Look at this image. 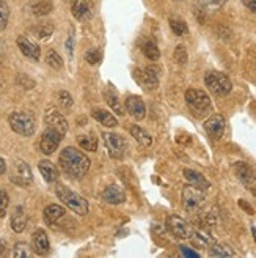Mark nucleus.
Masks as SVG:
<instances>
[{"mask_svg": "<svg viewBox=\"0 0 256 258\" xmlns=\"http://www.w3.org/2000/svg\"><path fill=\"white\" fill-rule=\"evenodd\" d=\"M60 167L68 176L79 179L88 172L90 159L80 150L68 147L60 153Z\"/></svg>", "mask_w": 256, "mask_h": 258, "instance_id": "1", "label": "nucleus"}, {"mask_svg": "<svg viewBox=\"0 0 256 258\" xmlns=\"http://www.w3.org/2000/svg\"><path fill=\"white\" fill-rule=\"evenodd\" d=\"M186 102L197 117H203L211 107V98L206 92L198 88H189L186 92Z\"/></svg>", "mask_w": 256, "mask_h": 258, "instance_id": "2", "label": "nucleus"}, {"mask_svg": "<svg viewBox=\"0 0 256 258\" xmlns=\"http://www.w3.org/2000/svg\"><path fill=\"white\" fill-rule=\"evenodd\" d=\"M206 203V196H204V190L195 186H186L183 189V206L184 210L190 214L201 211V208Z\"/></svg>", "mask_w": 256, "mask_h": 258, "instance_id": "3", "label": "nucleus"}, {"mask_svg": "<svg viewBox=\"0 0 256 258\" xmlns=\"http://www.w3.org/2000/svg\"><path fill=\"white\" fill-rule=\"evenodd\" d=\"M204 84H206L208 88L217 96H226L233 88V84L229 81V77L220 71L206 73V76H204Z\"/></svg>", "mask_w": 256, "mask_h": 258, "instance_id": "4", "label": "nucleus"}, {"mask_svg": "<svg viewBox=\"0 0 256 258\" xmlns=\"http://www.w3.org/2000/svg\"><path fill=\"white\" fill-rule=\"evenodd\" d=\"M57 196L74 213H77V214H87L88 213V202L83 197H80L79 194L66 189L65 186H57Z\"/></svg>", "mask_w": 256, "mask_h": 258, "instance_id": "5", "label": "nucleus"}, {"mask_svg": "<svg viewBox=\"0 0 256 258\" xmlns=\"http://www.w3.org/2000/svg\"><path fill=\"white\" fill-rule=\"evenodd\" d=\"M8 123L13 131L21 136H32L35 133V118L30 113H24V112L11 113Z\"/></svg>", "mask_w": 256, "mask_h": 258, "instance_id": "6", "label": "nucleus"}, {"mask_svg": "<svg viewBox=\"0 0 256 258\" xmlns=\"http://www.w3.org/2000/svg\"><path fill=\"white\" fill-rule=\"evenodd\" d=\"M10 181L15 183L16 186L21 187H27L32 184L33 181V176H32V170L30 167L25 164L21 159H16L11 165V170H10Z\"/></svg>", "mask_w": 256, "mask_h": 258, "instance_id": "7", "label": "nucleus"}, {"mask_svg": "<svg viewBox=\"0 0 256 258\" xmlns=\"http://www.w3.org/2000/svg\"><path fill=\"white\" fill-rule=\"evenodd\" d=\"M102 139H104V145H106V148L109 151V156L112 159H121L124 154H126L127 142L120 134L104 133V134H102Z\"/></svg>", "mask_w": 256, "mask_h": 258, "instance_id": "8", "label": "nucleus"}, {"mask_svg": "<svg viewBox=\"0 0 256 258\" xmlns=\"http://www.w3.org/2000/svg\"><path fill=\"white\" fill-rule=\"evenodd\" d=\"M167 227L170 230V233L178 239H190L192 233H194V228H192V225L187 221H184L183 217L175 216V214L168 216Z\"/></svg>", "mask_w": 256, "mask_h": 258, "instance_id": "9", "label": "nucleus"}, {"mask_svg": "<svg viewBox=\"0 0 256 258\" xmlns=\"http://www.w3.org/2000/svg\"><path fill=\"white\" fill-rule=\"evenodd\" d=\"M134 77L135 81L148 88V90H154L159 87V74L156 68H146V70H135L134 71Z\"/></svg>", "mask_w": 256, "mask_h": 258, "instance_id": "10", "label": "nucleus"}, {"mask_svg": "<svg viewBox=\"0 0 256 258\" xmlns=\"http://www.w3.org/2000/svg\"><path fill=\"white\" fill-rule=\"evenodd\" d=\"M63 137H65V136H61L60 133L54 131V129L47 127L46 131L43 133L41 140H40V148H41V151L44 154H52L58 148V145H60V142H61Z\"/></svg>", "mask_w": 256, "mask_h": 258, "instance_id": "11", "label": "nucleus"}, {"mask_svg": "<svg viewBox=\"0 0 256 258\" xmlns=\"http://www.w3.org/2000/svg\"><path fill=\"white\" fill-rule=\"evenodd\" d=\"M44 121H46L47 127L54 129V131L60 133L61 136H65V134L68 133V123H66L65 117H63V115H61L60 112H57V110L52 109V107L46 110Z\"/></svg>", "mask_w": 256, "mask_h": 258, "instance_id": "12", "label": "nucleus"}, {"mask_svg": "<svg viewBox=\"0 0 256 258\" xmlns=\"http://www.w3.org/2000/svg\"><path fill=\"white\" fill-rule=\"evenodd\" d=\"M225 127H226V123H225V118L223 115H212V117L204 123V131L208 133V136L214 140H219L222 139V136L225 134Z\"/></svg>", "mask_w": 256, "mask_h": 258, "instance_id": "13", "label": "nucleus"}, {"mask_svg": "<svg viewBox=\"0 0 256 258\" xmlns=\"http://www.w3.org/2000/svg\"><path fill=\"white\" fill-rule=\"evenodd\" d=\"M72 15L79 21H87L93 15L92 0H72Z\"/></svg>", "mask_w": 256, "mask_h": 258, "instance_id": "14", "label": "nucleus"}, {"mask_svg": "<svg viewBox=\"0 0 256 258\" xmlns=\"http://www.w3.org/2000/svg\"><path fill=\"white\" fill-rule=\"evenodd\" d=\"M32 247L36 255H46L50 250V242L44 230H36L32 238Z\"/></svg>", "mask_w": 256, "mask_h": 258, "instance_id": "15", "label": "nucleus"}, {"mask_svg": "<svg viewBox=\"0 0 256 258\" xmlns=\"http://www.w3.org/2000/svg\"><path fill=\"white\" fill-rule=\"evenodd\" d=\"M126 110L137 120H143L146 115V107L138 96H129L126 99Z\"/></svg>", "mask_w": 256, "mask_h": 258, "instance_id": "16", "label": "nucleus"}, {"mask_svg": "<svg viewBox=\"0 0 256 258\" xmlns=\"http://www.w3.org/2000/svg\"><path fill=\"white\" fill-rule=\"evenodd\" d=\"M65 214H66V211H65L63 206H60V205H49L47 208L44 210V221L50 227H57L58 221L65 217Z\"/></svg>", "mask_w": 256, "mask_h": 258, "instance_id": "17", "label": "nucleus"}, {"mask_svg": "<svg viewBox=\"0 0 256 258\" xmlns=\"http://www.w3.org/2000/svg\"><path fill=\"white\" fill-rule=\"evenodd\" d=\"M18 46L21 49V52L25 55V57H29V58H33V60H38L41 55L40 52V47H38L35 43H32L30 40H27L25 36H19L18 38Z\"/></svg>", "mask_w": 256, "mask_h": 258, "instance_id": "18", "label": "nucleus"}, {"mask_svg": "<svg viewBox=\"0 0 256 258\" xmlns=\"http://www.w3.org/2000/svg\"><path fill=\"white\" fill-rule=\"evenodd\" d=\"M25 227H27V214H25L22 206H16L11 213V228L16 233H21L25 230Z\"/></svg>", "mask_w": 256, "mask_h": 258, "instance_id": "19", "label": "nucleus"}, {"mask_svg": "<svg viewBox=\"0 0 256 258\" xmlns=\"http://www.w3.org/2000/svg\"><path fill=\"white\" fill-rule=\"evenodd\" d=\"M102 199H104L107 203H112V205H120L126 200V196L124 192L115 184H110L107 186L104 190H102Z\"/></svg>", "mask_w": 256, "mask_h": 258, "instance_id": "20", "label": "nucleus"}, {"mask_svg": "<svg viewBox=\"0 0 256 258\" xmlns=\"http://www.w3.org/2000/svg\"><path fill=\"white\" fill-rule=\"evenodd\" d=\"M38 169H40L43 178L47 183H55L58 179V169L50 161H41L40 165H38Z\"/></svg>", "mask_w": 256, "mask_h": 258, "instance_id": "21", "label": "nucleus"}, {"mask_svg": "<svg viewBox=\"0 0 256 258\" xmlns=\"http://www.w3.org/2000/svg\"><path fill=\"white\" fill-rule=\"evenodd\" d=\"M183 173H184V178L187 179V181H189L192 186L200 187V189H203V190L209 189L211 184L206 181V178H204L201 173H198V172H195V170H189V169H186Z\"/></svg>", "mask_w": 256, "mask_h": 258, "instance_id": "22", "label": "nucleus"}, {"mask_svg": "<svg viewBox=\"0 0 256 258\" xmlns=\"http://www.w3.org/2000/svg\"><path fill=\"white\" fill-rule=\"evenodd\" d=\"M92 117L101 123L102 126H106V127H115L117 126V118L113 117V115L107 110H102V109H96L92 112Z\"/></svg>", "mask_w": 256, "mask_h": 258, "instance_id": "23", "label": "nucleus"}, {"mask_svg": "<svg viewBox=\"0 0 256 258\" xmlns=\"http://www.w3.org/2000/svg\"><path fill=\"white\" fill-rule=\"evenodd\" d=\"M104 99H106V102L109 104V107L112 110H115V113H118V115H123L124 113L123 106H121V102L118 99V95L115 93L112 88H106L104 90Z\"/></svg>", "mask_w": 256, "mask_h": 258, "instance_id": "24", "label": "nucleus"}, {"mask_svg": "<svg viewBox=\"0 0 256 258\" xmlns=\"http://www.w3.org/2000/svg\"><path fill=\"white\" fill-rule=\"evenodd\" d=\"M142 52L143 55L148 58V60H152V61H156L160 58V50L159 47L156 46L154 41H151V40H146L142 43Z\"/></svg>", "mask_w": 256, "mask_h": 258, "instance_id": "25", "label": "nucleus"}, {"mask_svg": "<svg viewBox=\"0 0 256 258\" xmlns=\"http://www.w3.org/2000/svg\"><path fill=\"white\" fill-rule=\"evenodd\" d=\"M54 10V5L50 0H38V2L32 4V11L36 16H46Z\"/></svg>", "mask_w": 256, "mask_h": 258, "instance_id": "26", "label": "nucleus"}, {"mask_svg": "<svg viewBox=\"0 0 256 258\" xmlns=\"http://www.w3.org/2000/svg\"><path fill=\"white\" fill-rule=\"evenodd\" d=\"M234 172H236V176L242 181V184H245L250 179V176L253 175V169L245 162H237L234 165Z\"/></svg>", "mask_w": 256, "mask_h": 258, "instance_id": "27", "label": "nucleus"}, {"mask_svg": "<svg viewBox=\"0 0 256 258\" xmlns=\"http://www.w3.org/2000/svg\"><path fill=\"white\" fill-rule=\"evenodd\" d=\"M192 239H194V242L200 247H208L209 249L214 244L212 236L209 233H206V231H203V230L201 231H194V233H192Z\"/></svg>", "mask_w": 256, "mask_h": 258, "instance_id": "28", "label": "nucleus"}, {"mask_svg": "<svg viewBox=\"0 0 256 258\" xmlns=\"http://www.w3.org/2000/svg\"><path fill=\"white\" fill-rule=\"evenodd\" d=\"M209 255L211 256H236V252L226 246V244H212L209 247Z\"/></svg>", "mask_w": 256, "mask_h": 258, "instance_id": "29", "label": "nucleus"}, {"mask_svg": "<svg viewBox=\"0 0 256 258\" xmlns=\"http://www.w3.org/2000/svg\"><path fill=\"white\" fill-rule=\"evenodd\" d=\"M131 134L142 144L143 147H149L151 144H152V139H151V136L145 131V129H142V127H138V126H132L131 127Z\"/></svg>", "mask_w": 256, "mask_h": 258, "instance_id": "30", "label": "nucleus"}, {"mask_svg": "<svg viewBox=\"0 0 256 258\" xmlns=\"http://www.w3.org/2000/svg\"><path fill=\"white\" fill-rule=\"evenodd\" d=\"M77 142H79V145L87 151H96V148H98V140L93 136H87V134L79 136Z\"/></svg>", "mask_w": 256, "mask_h": 258, "instance_id": "31", "label": "nucleus"}, {"mask_svg": "<svg viewBox=\"0 0 256 258\" xmlns=\"http://www.w3.org/2000/svg\"><path fill=\"white\" fill-rule=\"evenodd\" d=\"M170 27L173 30V33L176 36H183L189 32L187 29V24L183 21V19H179V18H170Z\"/></svg>", "mask_w": 256, "mask_h": 258, "instance_id": "32", "label": "nucleus"}, {"mask_svg": "<svg viewBox=\"0 0 256 258\" xmlns=\"http://www.w3.org/2000/svg\"><path fill=\"white\" fill-rule=\"evenodd\" d=\"M226 0H198V5L201 7L203 11H211V10H217L225 5Z\"/></svg>", "mask_w": 256, "mask_h": 258, "instance_id": "33", "label": "nucleus"}, {"mask_svg": "<svg viewBox=\"0 0 256 258\" xmlns=\"http://www.w3.org/2000/svg\"><path fill=\"white\" fill-rule=\"evenodd\" d=\"M46 61H47L54 70H61V68H63V60H61V57L55 52V50H49L47 55H46Z\"/></svg>", "mask_w": 256, "mask_h": 258, "instance_id": "34", "label": "nucleus"}, {"mask_svg": "<svg viewBox=\"0 0 256 258\" xmlns=\"http://www.w3.org/2000/svg\"><path fill=\"white\" fill-rule=\"evenodd\" d=\"M8 18H10V8L5 0H0V30H4L8 24Z\"/></svg>", "mask_w": 256, "mask_h": 258, "instance_id": "35", "label": "nucleus"}, {"mask_svg": "<svg viewBox=\"0 0 256 258\" xmlns=\"http://www.w3.org/2000/svg\"><path fill=\"white\" fill-rule=\"evenodd\" d=\"M13 255H15L16 258H29L32 255L30 252V247L27 246L25 242H19L15 246V250H13Z\"/></svg>", "mask_w": 256, "mask_h": 258, "instance_id": "36", "label": "nucleus"}, {"mask_svg": "<svg viewBox=\"0 0 256 258\" xmlns=\"http://www.w3.org/2000/svg\"><path fill=\"white\" fill-rule=\"evenodd\" d=\"M173 57H175V60H176L179 64H186V63H187V50H186V47H184L183 44L176 46Z\"/></svg>", "mask_w": 256, "mask_h": 258, "instance_id": "37", "label": "nucleus"}, {"mask_svg": "<svg viewBox=\"0 0 256 258\" xmlns=\"http://www.w3.org/2000/svg\"><path fill=\"white\" fill-rule=\"evenodd\" d=\"M52 32H54V27H52V24H49V22L41 24L40 27L35 29V33L38 38H47L49 35H52Z\"/></svg>", "mask_w": 256, "mask_h": 258, "instance_id": "38", "label": "nucleus"}, {"mask_svg": "<svg viewBox=\"0 0 256 258\" xmlns=\"http://www.w3.org/2000/svg\"><path fill=\"white\" fill-rule=\"evenodd\" d=\"M102 58V54H101V50H96V49H92V50H88L87 55H85V60L90 63V64H98Z\"/></svg>", "mask_w": 256, "mask_h": 258, "instance_id": "39", "label": "nucleus"}, {"mask_svg": "<svg viewBox=\"0 0 256 258\" xmlns=\"http://www.w3.org/2000/svg\"><path fill=\"white\" fill-rule=\"evenodd\" d=\"M60 104L63 106V109H71L72 107V98L68 92H60Z\"/></svg>", "mask_w": 256, "mask_h": 258, "instance_id": "40", "label": "nucleus"}, {"mask_svg": "<svg viewBox=\"0 0 256 258\" xmlns=\"http://www.w3.org/2000/svg\"><path fill=\"white\" fill-rule=\"evenodd\" d=\"M8 194L0 190V217H4L7 214V208H8Z\"/></svg>", "mask_w": 256, "mask_h": 258, "instance_id": "41", "label": "nucleus"}, {"mask_svg": "<svg viewBox=\"0 0 256 258\" xmlns=\"http://www.w3.org/2000/svg\"><path fill=\"white\" fill-rule=\"evenodd\" d=\"M251 194H253V196H256V173L253 172V175L250 176V179H248V181L244 184Z\"/></svg>", "mask_w": 256, "mask_h": 258, "instance_id": "42", "label": "nucleus"}, {"mask_svg": "<svg viewBox=\"0 0 256 258\" xmlns=\"http://www.w3.org/2000/svg\"><path fill=\"white\" fill-rule=\"evenodd\" d=\"M179 252H181L184 256H190V258H198V253L197 252H194V250H190L189 247H184V246H181L179 247Z\"/></svg>", "mask_w": 256, "mask_h": 258, "instance_id": "43", "label": "nucleus"}, {"mask_svg": "<svg viewBox=\"0 0 256 258\" xmlns=\"http://www.w3.org/2000/svg\"><path fill=\"white\" fill-rule=\"evenodd\" d=\"M18 81H24V87H25V88H32V87H35V82H33L32 79H29V77H25L24 74H21V76L18 77Z\"/></svg>", "mask_w": 256, "mask_h": 258, "instance_id": "44", "label": "nucleus"}, {"mask_svg": "<svg viewBox=\"0 0 256 258\" xmlns=\"http://www.w3.org/2000/svg\"><path fill=\"white\" fill-rule=\"evenodd\" d=\"M244 4H245L251 11L256 13V0H244Z\"/></svg>", "mask_w": 256, "mask_h": 258, "instance_id": "45", "label": "nucleus"}, {"mask_svg": "<svg viewBox=\"0 0 256 258\" xmlns=\"http://www.w3.org/2000/svg\"><path fill=\"white\" fill-rule=\"evenodd\" d=\"M239 203H240V206H242V208H245V210H247V213H248V214H253V213H254V211H253V208H251V206H250V205H247V203H245L244 200H240Z\"/></svg>", "mask_w": 256, "mask_h": 258, "instance_id": "46", "label": "nucleus"}, {"mask_svg": "<svg viewBox=\"0 0 256 258\" xmlns=\"http://www.w3.org/2000/svg\"><path fill=\"white\" fill-rule=\"evenodd\" d=\"M5 172V162H4V159L0 158V176H2V173Z\"/></svg>", "mask_w": 256, "mask_h": 258, "instance_id": "47", "label": "nucleus"}, {"mask_svg": "<svg viewBox=\"0 0 256 258\" xmlns=\"http://www.w3.org/2000/svg\"><path fill=\"white\" fill-rule=\"evenodd\" d=\"M253 233H254V238H256V230H253Z\"/></svg>", "mask_w": 256, "mask_h": 258, "instance_id": "48", "label": "nucleus"}]
</instances>
